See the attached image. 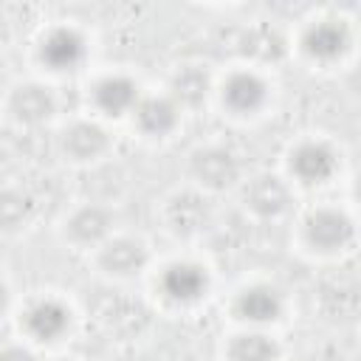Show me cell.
<instances>
[{"label": "cell", "mask_w": 361, "mask_h": 361, "mask_svg": "<svg viewBox=\"0 0 361 361\" xmlns=\"http://www.w3.org/2000/svg\"><path fill=\"white\" fill-rule=\"evenodd\" d=\"M305 240L313 251L322 254H336L344 251L353 240H355V226L344 212L336 209H322L313 212L305 223Z\"/></svg>", "instance_id": "6da1fadb"}, {"label": "cell", "mask_w": 361, "mask_h": 361, "mask_svg": "<svg viewBox=\"0 0 361 361\" xmlns=\"http://www.w3.org/2000/svg\"><path fill=\"white\" fill-rule=\"evenodd\" d=\"M192 175L203 189L220 192L240 180V161L226 147H206L192 155Z\"/></svg>", "instance_id": "7a4b0ae2"}, {"label": "cell", "mask_w": 361, "mask_h": 361, "mask_svg": "<svg viewBox=\"0 0 361 361\" xmlns=\"http://www.w3.org/2000/svg\"><path fill=\"white\" fill-rule=\"evenodd\" d=\"M25 333L39 344H54L71 330V310L59 299H37L23 313Z\"/></svg>", "instance_id": "3957f363"}, {"label": "cell", "mask_w": 361, "mask_h": 361, "mask_svg": "<svg viewBox=\"0 0 361 361\" xmlns=\"http://www.w3.org/2000/svg\"><path fill=\"white\" fill-rule=\"evenodd\" d=\"M85 56H87V45H85L82 34L73 31V28H54V31L45 34V39L39 45V59L54 73L79 71Z\"/></svg>", "instance_id": "277c9868"}, {"label": "cell", "mask_w": 361, "mask_h": 361, "mask_svg": "<svg viewBox=\"0 0 361 361\" xmlns=\"http://www.w3.org/2000/svg\"><path fill=\"white\" fill-rule=\"evenodd\" d=\"M8 110H11V116L20 124L39 127V124H45V121L54 118V113H56V96H54L51 87L39 85V82H25V85H20L11 93Z\"/></svg>", "instance_id": "5b68a950"}, {"label": "cell", "mask_w": 361, "mask_h": 361, "mask_svg": "<svg viewBox=\"0 0 361 361\" xmlns=\"http://www.w3.org/2000/svg\"><path fill=\"white\" fill-rule=\"evenodd\" d=\"M245 206L259 217H279L290 206V186L271 172L254 175L245 183Z\"/></svg>", "instance_id": "8992f818"}, {"label": "cell", "mask_w": 361, "mask_h": 361, "mask_svg": "<svg viewBox=\"0 0 361 361\" xmlns=\"http://www.w3.org/2000/svg\"><path fill=\"white\" fill-rule=\"evenodd\" d=\"M336 155L330 147L324 144H316V141H307V144H299L290 155V172L296 175L299 183L305 186H322V183H330V178L336 175Z\"/></svg>", "instance_id": "52a82bcc"}, {"label": "cell", "mask_w": 361, "mask_h": 361, "mask_svg": "<svg viewBox=\"0 0 361 361\" xmlns=\"http://www.w3.org/2000/svg\"><path fill=\"white\" fill-rule=\"evenodd\" d=\"M141 90L138 85L130 79V76H104L96 90H93V102L96 107L104 113V116H113V118H121V116H133L138 102H141Z\"/></svg>", "instance_id": "ba28073f"}, {"label": "cell", "mask_w": 361, "mask_h": 361, "mask_svg": "<svg viewBox=\"0 0 361 361\" xmlns=\"http://www.w3.org/2000/svg\"><path fill=\"white\" fill-rule=\"evenodd\" d=\"M161 293L172 305H192L206 293V271L195 262H175L161 274Z\"/></svg>", "instance_id": "9c48e42d"}, {"label": "cell", "mask_w": 361, "mask_h": 361, "mask_svg": "<svg viewBox=\"0 0 361 361\" xmlns=\"http://www.w3.org/2000/svg\"><path fill=\"white\" fill-rule=\"evenodd\" d=\"M110 135L99 121H73L62 135V149L71 161L87 164L107 152Z\"/></svg>", "instance_id": "30bf717a"}, {"label": "cell", "mask_w": 361, "mask_h": 361, "mask_svg": "<svg viewBox=\"0 0 361 361\" xmlns=\"http://www.w3.org/2000/svg\"><path fill=\"white\" fill-rule=\"evenodd\" d=\"M302 45H305L307 56H313L319 62H336L350 48V31L336 20H319L316 25L307 28Z\"/></svg>", "instance_id": "8fae6325"}, {"label": "cell", "mask_w": 361, "mask_h": 361, "mask_svg": "<svg viewBox=\"0 0 361 361\" xmlns=\"http://www.w3.org/2000/svg\"><path fill=\"white\" fill-rule=\"evenodd\" d=\"M133 118L138 121L141 133L152 135V138H164L178 127L180 118V107L175 104V99L166 96H141Z\"/></svg>", "instance_id": "7c38bea8"}, {"label": "cell", "mask_w": 361, "mask_h": 361, "mask_svg": "<svg viewBox=\"0 0 361 361\" xmlns=\"http://www.w3.org/2000/svg\"><path fill=\"white\" fill-rule=\"evenodd\" d=\"M147 262H149L147 245L141 240H133V237L107 240L102 248V265L113 276H135L147 268Z\"/></svg>", "instance_id": "4fadbf2b"}, {"label": "cell", "mask_w": 361, "mask_h": 361, "mask_svg": "<svg viewBox=\"0 0 361 361\" xmlns=\"http://www.w3.org/2000/svg\"><path fill=\"white\" fill-rule=\"evenodd\" d=\"M209 217H212V212H209L206 197L192 195V192H183V195L172 197L169 206H166V223L180 237L200 234L209 226Z\"/></svg>", "instance_id": "5bb4252c"}, {"label": "cell", "mask_w": 361, "mask_h": 361, "mask_svg": "<svg viewBox=\"0 0 361 361\" xmlns=\"http://www.w3.org/2000/svg\"><path fill=\"white\" fill-rule=\"evenodd\" d=\"M234 310L243 322H248L254 327H265L282 316V296L268 285H254L237 296Z\"/></svg>", "instance_id": "9a60e30c"}, {"label": "cell", "mask_w": 361, "mask_h": 361, "mask_svg": "<svg viewBox=\"0 0 361 361\" xmlns=\"http://www.w3.org/2000/svg\"><path fill=\"white\" fill-rule=\"evenodd\" d=\"M265 99H268V87L254 73H234L223 85V102L234 116H254L257 110H262Z\"/></svg>", "instance_id": "2e32d148"}, {"label": "cell", "mask_w": 361, "mask_h": 361, "mask_svg": "<svg viewBox=\"0 0 361 361\" xmlns=\"http://www.w3.org/2000/svg\"><path fill=\"white\" fill-rule=\"evenodd\" d=\"M99 322L104 324V330L116 336H130L141 330V324L147 322V310L138 302L113 293L99 305Z\"/></svg>", "instance_id": "e0dca14e"}, {"label": "cell", "mask_w": 361, "mask_h": 361, "mask_svg": "<svg viewBox=\"0 0 361 361\" xmlns=\"http://www.w3.org/2000/svg\"><path fill=\"white\" fill-rule=\"evenodd\" d=\"M113 231V214L104 206H82L71 223H68V234L73 243L79 245H99L107 243Z\"/></svg>", "instance_id": "ac0fdd59"}, {"label": "cell", "mask_w": 361, "mask_h": 361, "mask_svg": "<svg viewBox=\"0 0 361 361\" xmlns=\"http://www.w3.org/2000/svg\"><path fill=\"white\" fill-rule=\"evenodd\" d=\"M276 355H279L276 338H271L259 327L234 336L228 344V361H274Z\"/></svg>", "instance_id": "d6986e66"}, {"label": "cell", "mask_w": 361, "mask_h": 361, "mask_svg": "<svg viewBox=\"0 0 361 361\" xmlns=\"http://www.w3.org/2000/svg\"><path fill=\"white\" fill-rule=\"evenodd\" d=\"M34 217V200L23 189H0V234L25 228Z\"/></svg>", "instance_id": "ffe728a7"}, {"label": "cell", "mask_w": 361, "mask_h": 361, "mask_svg": "<svg viewBox=\"0 0 361 361\" xmlns=\"http://www.w3.org/2000/svg\"><path fill=\"white\" fill-rule=\"evenodd\" d=\"M206 90H209V73H206L203 68H197V65H186V68H180V71L172 76V90H169V96L175 99L178 107H180V104L192 107V104H200V102L206 99Z\"/></svg>", "instance_id": "44dd1931"}, {"label": "cell", "mask_w": 361, "mask_h": 361, "mask_svg": "<svg viewBox=\"0 0 361 361\" xmlns=\"http://www.w3.org/2000/svg\"><path fill=\"white\" fill-rule=\"evenodd\" d=\"M0 361H39L34 350L23 347V344H6L0 347Z\"/></svg>", "instance_id": "7402d4cb"}, {"label": "cell", "mask_w": 361, "mask_h": 361, "mask_svg": "<svg viewBox=\"0 0 361 361\" xmlns=\"http://www.w3.org/2000/svg\"><path fill=\"white\" fill-rule=\"evenodd\" d=\"M8 307V285L0 279V313Z\"/></svg>", "instance_id": "603a6c76"}, {"label": "cell", "mask_w": 361, "mask_h": 361, "mask_svg": "<svg viewBox=\"0 0 361 361\" xmlns=\"http://www.w3.org/2000/svg\"><path fill=\"white\" fill-rule=\"evenodd\" d=\"M6 31H8V23L3 20V14H0V42L6 39Z\"/></svg>", "instance_id": "cb8c5ba5"}]
</instances>
